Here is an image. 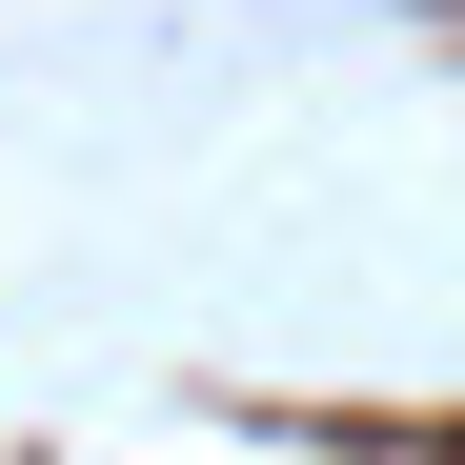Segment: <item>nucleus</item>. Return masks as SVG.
<instances>
[]
</instances>
